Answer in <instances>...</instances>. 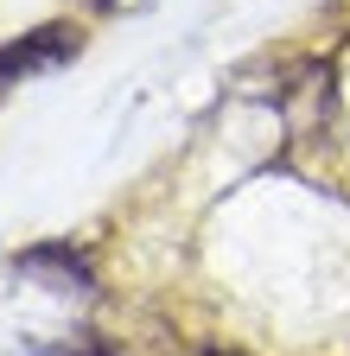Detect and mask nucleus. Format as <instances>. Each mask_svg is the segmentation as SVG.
Returning a JSON list of instances; mask_svg holds the SVG:
<instances>
[{
	"label": "nucleus",
	"instance_id": "nucleus-1",
	"mask_svg": "<svg viewBox=\"0 0 350 356\" xmlns=\"http://www.w3.org/2000/svg\"><path fill=\"white\" fill-rule=\"evenodd\" d=\"M83 51V32L70 19H45V26H32L26 38L13 44H0V83H19V76H38V70H58L64 58Z\"/></svg>",
	"mask_w": 350,
	"mask_h": 356
},
{
	"label": "nucleus",
	"instance_id": "nucleus-4",
	"mask_svg": "<svg viewBox=\"0 0 350 356\" xmlns=\"http://www.w3.org/2000/svg\"><path fill=\"white\" fill-rule=\"evenodd\" d=\"M96 7H109V0H96Z\"/></svg>",
	"mask_w": 350,
	"mask_h": 356
},
{
	"label": "nucleus",
	"instance_id": "nucleus-2",
	"mask_svg": "<svg viewBox=\"0 0 350 356\" xmlns=\"http://www.w3.org/2000/svg\"><path fill=\"white\" fill-rule=\"evenodd\" d=\"M38 356H109V350H38Z\"/></svg>",
	"mask_w": 350,
	"mask_h": 356
},
{
	"label": "nucleus",
	"instance_id": "nucleus-3",
	"mask_svg": "<svg viewBox=\"0 0 350 356\" xmlns=\"http://www.w3.org/2000/svg\"><path fill=\"white\" fill-rule=\"evenodd\" d=\"M198 356H236V350H198Z\"/></svg>",
	"mask_w": 350,
	"mask_h": 356
}]
</instances>
